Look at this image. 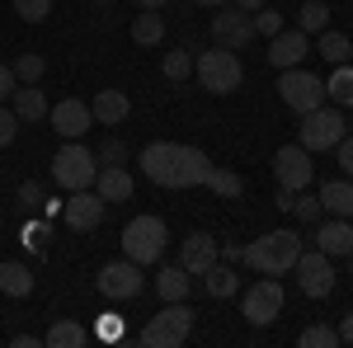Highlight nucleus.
Returning <instances> with one entry per match:
<instances>
[{
  "label": "nucleus",
  "mask_w": 353,
  "mask_h": 348,
  "mask_svg": "<svg viewBox=\"0 0 353 348\" xmlns=\"http://www.w3.org/2000/svg\"><path fill=\"white\" fill-rule=\"evenodd\" d=\"M137 165H141V174L151 184H161V188H198L212 174V161L198 146H179V141H151L137 156Z\"/></svg>",
  "instance_id": "nucleus-1"
},
{
  "label": "nucleus",
  "mask_w": 353,
  "mask_h": 348,
  "mask_svg": "<svg viewBox=\"0 0 353 348\" xmlns=\"http://www.w3.org/2000/svg\"><path fill=\"white\" fill-rule=\"evenodd\" d=\"M297 259H301V236L297 231H269V236L245 245V264L254 268L259 278H283V273H292Z\"/></svg>",
  "instance_id": "nucleus-2"
},
{
  "label": "nucleus",
  "mask_w": 353,
  "mask_h": 348,
  "mask_svg": "<svg viewBox=\"0 0 353 348\" xmlns=\"http://www.w3.org/2000/svg\"><path fill=\"white\" fill-rule=\"evenodd\" d=\"M193 76H198V85L208 90V94H236L245 85V66L241 57L231 52V48H208V52H198V61H193Z\"/></svg>",
  "instance_id": "nucleus-3"
},
{
  "label": "nucleus",
  "mask_w": 353,
  "mask_h": 348,
  "mask_svg": "<svg viewBox=\"0 0 353 348\" xmlns=\"http://www.w3.org/2000/svg\"><path fill=\"white\" fill-rule=\"evenodd\" d=\"M165 240H170V226H165L161 216H132V221L123 226V254L141 268L161 264Z\"/></svg>",
  "instance_id": "nucleus-4"
},
{
  "label": "nucleus",
  "mask_w": 353,
  "mask_h": 348,
  "mask_svg": "<svg viewBox=\"0 0 353 348\" xmlns=\"http://www.w3.org/2000/svg\"><path fill=\"white\" fill-rule=\"evenodd\" d=\"M94 174H99V156H94L90 146H81V141H66L52 156V179L66 188V193L94 188Z\"/></svg>",
  "instance_id": "nucleus-5"
},
{
  "label": "nucleus",
  "mask_w": 353,
  "mask_h": 348,
  "mask_svg": "<svg viewBox=\"0 0 353 348\" xmlns=\"http://www.w3.org/2000/svg\"><path fill=\"white\" fill-rule=\"evenodd\" d=\"M193 334V311L184 301H165L161 316H151V325L141 329V344L146 348H179Z\"/></svg>",
  "instance_id": "nucleus-6"
},
{
  "label": "nucleus",
  "mask_w": 353,
  "mask_h": 348,
  "mask_svg": "<svg viewBox=\"0 0 353 348\" xmlns=\"http://www.w3.org/2000/svg\"><path fill=\"white\" fill-rule=\"evenodd\" d=\"M349 136V123H344V113H339V104L330 108H311V113H301V146L306 151H334L339 141Z\"/></svg>",
  "instance_id": "nucleus-7"
},
{
  "label": "nucleus",
  "mask_w": 353,
  "mask_h": 348,
  "mask_svg": "<svg viewBox=\"0 0 353 348\" xmlns=\"http://www.w3.org/2000/svg\"><path fill=\"white\" fill-rule=\"evenodd\" d=\"M278 94H283V104L292 108V113H311V108L325 104V81L311 76L306 66H288L278 76Z\"/></svg>",
  "instance_id": "nucleus-8"
},
{
  "label": "nucleus",
  "mask_w": 353,
  "mask_h": 348,
  "mask_svg": "<svg viewBox=\"0 0 353 348\" xmlns=\"http://www.w3.org/2000/svg\"><path fill=\"white\" fill-rule=\"evenodd\" d=\"M311 174H316V165H311V151H306L301 141L283 146V151L273 156V179H278V188H288V193L311 188Z\"/></svg>",
  "instance_id": "nucleus-9"
},
{
  "label": "nucleus",
  "mask_w": 353,
  "mask_h": 348,
  "mask_svg": "<svg viewBox=\"0 0 353 348\" xmlns=\"http://www.w3.org/2000/svg\"><path fill=\"white\" fill-rule=\"evenodd\" d=\"M283 301H288V296H283V283H278V278H259V283L241 296V311H245L250 325H273L283 316Z\"/></svg>",
  "instance_id": "nucleus-10"
},
{
  "label": "nucleus",
  "mask_w": 353,
  "mask_h": 348,
  "mask_svg": "<svg viewBox=\"0 0 353 348\" xmlns=\"http://www.w3.org/2000/svg\"><path fill=\"white\" fill-rule=\"evenodd\" d=\"M94 287L109 296V301H132V296H141L146 278H141V264H132V259H118V264H104V268H99Z\"/></svg>",
  "instance_id": "nucleus-11"
},
{
  "label": "nucleus",
  "mask_w": 353,
  "mask_h": 348,
  "mask_svg": "<svg viewBox=\"0 0 353 348\" xmlns=\"http://www.w3.org/2000/svg\"><path fill=\"white\" fill-rule=\"evenodd\" d=\"M292 273H297L301 296H316V301H321V296L334 292V259L321 254V249H316V254H306V249H301V259L292 264Z\"/></svg>",
  "instance_id": "nucleus-12"
},
{
  "label": "nucleus",
  "mask_w": 353,
  "mask_h": 348,
  "mask_svg": "<svg viewBox=\"0 0 353 348\" xmlns=\"http://www.w3.org/2000/svg\"><path fill=\"white\" fill-rule=\"evenodd\" d=\"M48 123H52V132L61 136V141H81V136L94 127V108L71 94V99H61V104L48 108Z\"/></svg>",
  "instance_id": "nucleus-13"
},
{
  "label": "nucleus",
  "mask_w": 353,
  "mask_h": 348,
  "mask_svg": "<svg viewBox=\"0 0 353 348\" xmlns=\"http://www.w3.org/2000/svg\"><path fill=\"white\" fill-rule=\"evenodd\" d=\"M104 198L94 193V188H76L66 203H61V216H66V226H76V231H94L99 221H104Z\"/></svg>",
  "instance_id": "nucleus-14"
},
{
  "label": "nucleus",
  "mask_w": 353,
  "mask_h": 348,
  "mask_svg": "<svg viewBox=\"0 0 353 348\" xmlns=\"http://www.w3.org/2000/svg\"><path fill=\"white\" fill-rule=\"evenodd\" d=\"M212 38H217L221 48L241 52V48H250L259 33H254V19H250L245 10H226V14H212Z\"/></svg>",
  "instance_id": "nucleus-15"
},
{
  "label": "nucleus",
  "mask_w": 353,
  "mask_h": 348,
  "mask_svg": "<svg viewBox=\"0 0 353 348\" xmlns=\"http://www.w3.org/2000/svg\"><path fill=\"white\" fill-rule=\"evenodd\" d=\"M217 259H221V240H217V236H208V231H193L189 240H184V249H179V264H184L189 278H203Z\"/></svg>",
  "instance_id": "nucleus-16"
},
{
  "label": "nucleus",
  "mask_w": 353,
  "mask_h": 348,
  "mask_svg": "<svg viewBox=\"0 0 353 348\" xmlns=\"http://www.w3.org/2000/svg\"><path fill=\"white\" fill-rule=\"evenodd\" d=\"M316 249L321 254H330V259H349L353 254V226H349V216H321L316 221Z\"/></svg>",
  "instance_id": "nucleus-17"
},
{
  "label": "nucleus",
  "mask_w": 353,
  "mask_h": 348,
  "mask_svg": "<svg viewBox=\"0 0 353 348\" xmlns=\"http://www.w3.org/2000/svg\"><path fill=\"white\" fill-rule=\"evenodd\" d=\"M311 52V33H301V28H283V33H273L269 38V61L278 71H288V66H301V57Z\"/></svg>",
  "instance_id": "nucleus-18"
},
{
  "label": "nucleus",
  "mask_w": 353,
  "mask_h": 348,
  "mask_svg": "<svg viewBox=\"0 0 353 348\" xmlns=\"http://www.w3.org/2000/svg\"><path fill=\"white\" fill-rule=\"evenodd\" d=\"M94 193H99L104 203H128V198H132V174H128L123 165H99Z\"/></svg>",
  "instance_id": "nucleus-19"
},
{
  "label": "nucleus",
  "mask_w": 353,
  "mask_h": 348,
  "mask_svg": "<svg viewBox=\"0 0 353 348\" xmlns=\"http://www.w3.org/2000/svg\"><path fill=\"white\" fill-rule=\"evenodd\" d=\"M90 108H94V123H99V127H118V123L132 113V99H128L123 90H99Z\"/></svg>",
  "instance_id": "nucleus-20"
},
{
  "label": "nucleus",
  "mask_w": 353,
  "mask_h": 348,
  "mask_svg": "<svg viewBox=\"0 0 353 348\" xmlns=\"http://www.w3.org/2000/svg\"><path fill=\"white\" fill-rule=\"evenodd\" d=\"M321 207H325V216H353V179H330V184H321Z\"/></svg>",
  "instance_id": "nucleus-21"
},
{
  "label": "nucleus",
  "mask_w": 353,
  "mask_h": 348,
  "mask_svg": "<svg viewBox=\"0 0 353 348\" xmlns=\"http://www.w3.org/2000/svg\"><path fill=\"white\" fill-rule=\"evenodd\" d=\"M10 108L19 113V123H38V118H48V94L38 90V85H19L14 90V99H10Z\"/></svg>",
  "instance_id": "nucleus-22"
},
{
  "label": "nucleus",
  "mask_w": 353,
  "mask_h": 348,
  "mask_svg": "<svg viewBox=\"0 0 353 348\" xmlns=\"http://www.w3.org/2000/svg\"><path fill=\"white\" fill-rule=\"evenodd\" d=\"M316 57H325L330 66H344V61H353V38L325 28V33H316Z\"/></svg>",
  "instance_id": "nucleus-23"
},
{
  "label": "nucleus",
  "mask_w": 353,
  "mask_h": 348,
  "mask_svg": "<svg viewBox=\"0 0 353 348\" xmlns=\"http://www.w3.org/2000/svg\"><path fill=\"white\" fill-rule=\"evenodd\" d=\"M132 43H137V48H161V43H165L161 10H141V14L132 19Z\"/></svg>",
  "instance_id": "nucleus-24"
},
{
  "label": "nucleus",
  "mask_w": 353,
  "mask_h": 348,
  "mask_svg": "<svg viewBox=\"0 0 353 348\" xmlns=\"http://www.w3.org/2000/svg\"><path fill=\"white\" fill-rule=\"evenodd\" d=\"M189 273H184V264H174V268H161V273H156V296H161V301H184V296H189Z\"/></svg>",
  "instance_id": "nucleus-25"
},
{
  "label": "nucleus",
  "mask_w": 353,
  "mask_h": 348,
  "mask_svg": "<svg viewBox=\"0 0 353 348\" xmlns=\"http://www.w3.org/2000/svg\"><path fill=\"white\" fill-rule=\"evenodd\" d=\"M203 287H208V296H217V301H231V296L241 292V283H236V273H231V264H212L208 273H203Z\"/></svg>",
  "instance_id": "nucleus-26"
},
{
  "label": "nucleus",
  "mask_w": 353,
  "mask_h": 348,
  "mask_svg": "<svg viewBox=\"0 0 353 348\" xmlns=\"http://www.w3.org/2000/svg\"><path fill=\"white\" fill-rule=\"evenodd\" d=\"M43 344H48V348H85V344H90V329L76 325V320H57L52 329L43 334Z\"/></svg>",
  "instance_id": "nucleus-27"
},
{
  "label": "nucleus",
  "mask_w": 353,
  "mask_h": 348,
  "mask_svg": "<svg viewBox=\"0 0 353 348\" xmlns=\"http://www.w3.org/2000/svg\"><path fill=\"white\" fill-rule=\"evenodd\" d=\"M325 99H334L339 108H353V61L334 66V76L325 81Z\"/></svg>",
  "instance_id": "nucleus-28"
},
{
  "label": "nucleus",
  "mask_w": 353,
  "mask_h": 348,
  "mask_svg": "<svg viewBox=\"0 0 353 348\" xmlns=\"http://www.w3.org/2000/svg\"><path fill=\"white\" fill-rule=\"evenodd\" d=\"M0 292L14 296V301L28 296V292H33V273H28L24 264H0Z\"/></svg>",
  "instance_id": "nucleus-29"
},
{
  "label": "nucleus",
  "mask_w": 353,
  "mask_h": 348,
  "mask_svg": "<svg viewBox=\"0 0 353 348\" xmlns=\"http://www.w3.org/2000/svg\"><path fill=\"white\" fill-rule=\"evenodd\" d=\"M208 188H212L217 198H241V193H245V179L236 174V170H221V165H212V174H208Z\"/></svg>",
  "instance_id": "nucleus-30"
},
{
  "label": "nucleus",
  "mask_w": 353,
  "mask_h": 348,
  "mask_svg": "<svg viewBox=\"0 0 353 348\" xmlns=\"http://www.w3.org/2000/svg\"><path fill=\"white\" fill-rule=\"evenodd\" d=\"M297 28H301V33H325V28H330V5H321V0H301Z\"/></svg>",
  "instance_id": "nucleus-31"
},
{
  "label": "nucleus",
  "mask_w": 353,
  "mask_h": 348,
  "mask_svg": "<svg viewBox=\"0 0 353 348\" xmlns=\"http://www.w3.org/2000/svg\"><path fill=\"white\" fill-rule=\"evenodd\" d=\"M10 66H14L19 85H38V81H43V71H48V61H43L38 52H19L14 61H10Z\"/></svg>",
  "instance_id": "nucleus-32"
},
{
  "label": "nucleus",
  "mask_w": 353,
  "mask_h": 348,
  "mask_svg": "<svg viewBox=\"0 0 353 348\" xmlns=\"http://www.w3.org/2000/svg\"><path fill=\"white\" fill-rule=\"evenodd\" d=\"M297 344L301 348H339V329L334 325H306L297 334Z\"/></svg>",
  "instance_id": "nucleus-33"
},
{
  "label": "nucleus",
  "mask_w": 353,
  "mask_h": 348,
  "mask_svg": "<svg viewBox=\"0 0 353 348\" xmlns=\"http://www.w3.org/2000/svg\"><path fill=\"white\" fill-rule=\"evenodd\" d=\"M161 71H165V81H189V71H193V57H189V48H179V52H165Z\"/></svg>",
  "instance_id": "nucleus-34"
},
{
  "label": "nucleus",
  "mask_w": 353,
  "mask_h": 348,
  "mask_svg": "<svg viewBox=\"0 0 353 348\" xmlns=\"http://www.w3.org/2000/svg\"><path fill=\"white\" fill-rule=\"evenodd\" d=\"M292 212L301 216V226H316V221L325 216V207H321V198H316V193H306V188H301L297 198H292Z\"/></svg>",
  "instance_id": "nucleus-35"
},
{
  "label": "nucleus",
  "mask_w": 353,
  "mask_h": 348,
  "mask_svg": "<svg viewBox=\"0 0 353 348\" xmlns=\"http://www.w3.org/2000/svg\"><path fill=\"white\" fill-rule=\"evenodd\" d=\"M14 14H19L24 24H43V19L52 14V0H14Z\"/></svg>",
  "instance_id": "nucleus-36"
},
{
  "label": "nucleus",
  "mask_w": 353,
  "mask_h": 348,
  "mask_svg": "<svg viewBox=\"0 0 353 348\" xmlns=\"http://www.w3.org/2000/svg\"><path fill=\"white\" fill-rule=\"evenodd\" d=\"M250 19H254V33H259V38H273V33H283V14H278V10H269V5H264V10H254V14H250Z\"/></svg>",
  "instance_id": "nucleus-37"
},
{
  "label": "nucleus",
  "mask_w": 353,
  "mask_h": 348,
  "mask_svg": "<svg viewBox=\"0 0 353 348\" xmlns=\"http://www.w3.org/2000/svg\"><path fill=\"white\" fill-rule=\"evenodd\" d=\"M94 339H104V344H118L123 339V316H99V325H94Z\"/></svg>",
  "instance_id": "nucleus-38"
},
{
  "label": "nucleus",
  "mask_w": 353,
  "mask_h": 348,
  "mask_svg": "<svg viewBox=\"0 0 353 348\" xmlns=\"http://www.w3.org/2000/svg\"><path fill=\"white\" fill-rule=\"evenodd\" d=\"M14 136H19V113L10 104H0V146H10Z\"/></svg>",
  "instance_id": "nucleus-39"
},
{
  "label": "nucleus",
  "mask_w": 353,
  "mask_h": 348,
  "mask_svg": "<svg viewBox=\"0 0 353 348\" xmlns=\"http://www.w3.org/2000/svg\"><path fill=\"white\" fill-rule=\"evenodd\" d=\"M94 156H99V165H123V161H128V146H123L118 136H109V141H104Z\"/></svg>",
  "instance_id": "nucleus-40"
},
{
  "label": "nucleus",
  "mask_w": 353,
  "mask_h": 348,
  "mask_svg": "<svg viewBox=\"0 0 353 348\" xmlns=\"http://www.w3.org/2000/svg\"><path fill=\"white\" fill-rule=\"evenodd\" d=\"M14 90H19L14 66H5V61H0V104H5V99H14Z\"/></svg>",
  "instance_id": "nucleus-41"
},
{
  "label": "nucleus",
  "mask_w": 353,
  "mask_h": 348,
  "mask_svg": "<svg viewBox=\"0 0 353 348\" xmlns=\"http://www.w3.org/2000/svg\"><path fill=\"white\" fill-rule=\"evenodd\" d=\"M43 198H48V193H43L38 179H24V184H19V203H43Z\"/></svg>",
  "instance_id": "nucleus-42"
},
{
  "label": "nucleus",
  "mask_w": 353,
  "mask_h": 348,
  "mask_svg": "<svg viewBox=\"0 0 353 348\" xmlns=\"http://www.w3.org/2000/svg\"><path fill=\"white\" fill-rule=\"evenodd\" d=\"M334 151H339V170H344V174L353 179V136H344V141H339Z\"/></svg>",
  "instance_id": "nucleus-43"
},
{
  "label": "nucleus",
  "mask_w": 353,
  "mask_h": 348,
  "mask_svg": "<svg viewBox=\"0 0 353 348\" xmlns=\"http://www.w3.org/2000/svg\"><path fill=\"white\" fill-rule=\"evenodd\" d=\"M221 264H245V245H221Z\"/></svg>",
  "instance_id": "nucleus-44"
},
{
  "label": "nucleus",
  "mask_w": 353,
  "mask_h": 348,
  "mask_svg": "<svg viewBox=\"0 0 353 348\" xmlns=\"http://www.w3.org/2000/svg\"><path fill=\"white\" fill-rule=\"evenodd\" d=\"M43 240H48V226H28V231H24V245H28V249H38Z\"/></svg>",
  "instance_id": "nucleus-45"
},
{
  "label": "nucleus",
  "mask_w": 353,
  "mask_h": 348,
  "mask_svg": "<svg viewBox=\"0 0 353 348\" xmlns=\"http://www.w3.org/2000/svg\"><path fill=\"white\" fill-rule=\"evenodd\" d=\"M339 344H353V311L339 320Z\"/></svg>",
  "instance_id": "nucleus-46"
},
{
  "label": "nucleus",
  "mask_w": 353,
  "mask_h": 348,
  "mask_svg": "<svg viewBox=\"0 0 353 348\" xmlns=\"http://www.w3.org/2000/svg\"><path fill=\"white\" fill-rule=\"evenodd\" d=\"M10 344H14V348H33V344H38V334H14Z\"/></svg>",
  "instance_id": "nucleus-47"
},
{
  "label": "nucleus",
  "mask_w": 353,
  "mask_h": 348,
  "mask_svg": "<svg viewBox=\"0 0 353 348\" xmlns=\"http://www.w3.org/2000/svg\"><path fill=\"white\" fill-rule=\"evenodd\" d=\"M236 10H245V14H254V10H264V0H236Z\"/></svg>",
  "instance_id": "nucleus-48"
},
{
  "label": "nucleus",
  "mask_w": 353,
  "mask_h": 348,
  "mask_svg": "<svg viewBox=\"0 0 353 348\" xmlns=\"http://www.w3.org/2000/svg\"><path fill=\"white\" fill-rule=\"evenodd\" d=\"M165 0H137V10H161Z\"/></svg>",
  "instance_id": "nucleus-49"
},
{
  "label": "nucleus",
  "mask_w": 353,
  "mask_h": 348,
  "mask_svg": "<svg viewBox=\"0 0 353 348\" xmlns=\"http://www.w3.org/2000/svg\"><path fill=\"white\" fill-rule=\"evenodd\" d=\"M193 5H208V10H217V5H226V0H193Z\"/></svg>",
  "instance_id": "nucleus-50"
},
{
  "label": "nucleus",
  "mask_w": 353,
  "mask_h": 348,
  "mask_svg": "<svg viewBox=\"0 0 353 348\" xmlns=\"http://www.w3.org/2000/svg\"><path fill=\"white\" fill-rule=\"evenodd\" d=\"M349 278H353V254H349Z\"/></svg>",
  "instance_id": "nucleus-51"
},
{
  "label": "nucleus",
  "mask_w": 353,
  "mask_h": 348,
  "mask_svg": "<svg viewBox=\"0 0 353 348\" xmlns=\"http://www.w3.org/2000/svg\"><path fill=\"white\" fill-rule=\"evenodd\" d=\"M99 5H109V0H99Z\"/></svg>",
  "instance_id": "nucleus-52"
}]
</instances>
